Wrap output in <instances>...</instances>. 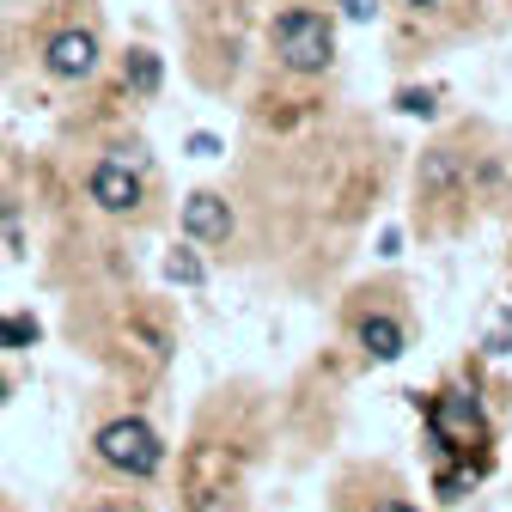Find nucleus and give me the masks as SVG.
Instances as JSON below:
<instances>
[{
	"label": "nucleus",
	"instance_id": "nucleus-13",
	"mask_svg": "<svg viewBox=\"0 0 512 512\" xmlns=\"http://www.w3.org/2000/svg\"><path fill=\"white\" fill-rule=\"evenodd\" d=\"M189 153H196V159H214L220 141H214V135H189Z\"/></svg>",
	"mask_w": 512,
	"mask_h": 512
},
{
	"label": "nucleus",
	"instance_id": "nucleus-8",
	"mask_svg": "<svg viewBox=\"0 0 512 512\" xmlns=\"http://www.w3.org/2000/svg\"><path fill=\"white\" fill-rule=\"evenodd\" d=\"M159 80H165V68H159V55H153V49H128V55H122V86H128V92L153 98Z\"/></svg>",
	"mask_w": 512,
	"mask_h": 512
},
{
	"label": "nucleus",
	"instance_id": "nucleus-11",
	"mask_svg": "<svg viewBox=\"0 0 512 512\" xmlns=\"http://www.w3.org/2000/svg\"><path fill=\"white\" fill-rule=\"evenodd\" d=\"M31 342H37L31 317H0V348H31Z\"/></svg>",
	"mask_w": 512,
	"mask_h": 512
},
{
	"label": "nucleus",
	"instance_id": "nucleus-2",
	"mask_svg": "<svg viewBox=\"0 0 512 512\" xmlns=\"http://www.w3.org/2000/svg\"><path fill=\"white\" fill-rule=\"evenodd\" d=\"M92 445H98V458H104L110 470L135 476V482H147V476L165 470V445H159V433H153L141 415H116V421H104Z\"/></svg>",
	"mask_w": 512,
	"mask_h": 512
},
{
	"label": "nucleus",
	"instance_id": "nucleus-5",
	"mask_svg": "<svg viewBox=\"0 0 512 512\" xmlns=\"http://www.w3.org/2000/svg\"><path fill=\"white\" fill-rule=\"evenodd\" d=\"M427 421H433V439H439V445H470V439L488 433V421H482V409H476L470 397H439V403L427 409Z\"/></svg>",
	"mask_w": 512,
	"mask_h": 512
},
{
	"label": "nucleus",
	"instance_id": "nucleus-6",
	"mask_svg": "<svg viewBox=\"0 0 512 512\" xmlns=\"http://www.w3.org/2000/svg\"><path fill=\"white\" fill-rule=\"evenodd\" d=\"M183 232L196 238V244H226V238H232V208H226V196L196 189V196L183 202Z\"/></svg>",
	"mask_w": 512,
	"mask_h": 512
},
{
	"label": "nucleus",
	"instance_id": "nucleus-17",
	"mask_svg": "<svg viewBox=\"0 0 512 512\" xmlns=\"http://www.w3.org/2000/svg\"><path fill=\"white\" fill-rule=\"evenodd\" d=\"M0 397H7V378H0Z\"/></svg>",
	"mask_w": 512,
	"mask_h": 512
},
{
	"label": "nucleus",
	"instance_id": "nucleus-7",
	"mask_svg": "<svg viewBox=\"0 0 512 512\" xmlns=\"http://www.w3.org/2000/svg\"><path fill=\"white\" fill-rule=\"evenodd\" d=\"M360 348L372 354V360H403V348H409V336H403V324L397 317H360Z\"/></svg>",
	"mask_w": 512,
	"mask_h": 512
},
{
	"label": "nucleus",
	"instance_id": "nucleus-3",
	"mask_svg": "<svg viewBox=\"0 0 512 512\" xmlns=\"http://www.w3.org/2000/svg\"><path fill=\"white\" fill-rule=\"evenodd\" d=\"M43 74L49 80H92L98 74V37L92 31H55L43 43Z\"/></svg>",
	"mask_w": 512,
	"mask_h": 512
},
{
	"label": "nucleus",
	"instance_id": "nucleus-10",
	"mask_svg": "<svg viewBox=\"0 0 512 512\" xmlns=\"http://www.w3.org/2000/svg\"><path fill=\"white\" fill-rule=\"evenodd\" d=\"M165 281H177V287H202V281H208L202 256H189V250H171V256H165Z\"/></svg>",
	"mask_w": 512,
	"mask_h": 512
},
{
	"label": "nucleus",
	"instance_id": "nucleus-1",
	"mask_svg": "<svg viewBox=\"0 0 512 512\" xmlns=\"http://www.w3.org/2000/svg\"><path fill=\"white\" fill-rule=\"evenodd\" d=\"M269 49L287 74H324L330 61H336V31L324 13H311V7H287L275 25H269Z\"/></svg>",
	"mask_w": 512,
	"mask_h": 512
},
{
	"label": "nucleus",
	"instance_id": "nucleus-9",
	"mask_svg": "<svg viewBox=\"0 0 512 512\" xmlns=\"http://www.w3.org/2000/svg\"><path fill=\"white\" fill-rule=\"evenodd\" d=\"M452 183H458V159L445 153V147H433V153L421 159V189L433 196V189H452Z\"/></svg>",
	"mask_w": 512,
	"mask_h": 512
},
{
	"label": "nucleus",
	"instance_id": "nucleus-14",
	"mask_svg": "<svg viewBox=\"0 0 512 512\" xmlns=\"http://www.w3.org/2000/svg\"><path fill=\"white\" fill-rule=\"evenodd\" d=\"M342 13H348V19H372V13H378V0H342Z\"/></svg>",
	"mask_w": 512,
	"mask_h": 512
},
{
	"label": "nucleus",
	"instance_id": "nucleus-16",
	"mask_svg": "<svg viewBox=\"0 0 512 512\" xmlns=\"http://www.w3.org/2000/svg\"><path fill=\"white\" fill-rule=\"evenodd\" d=\"M403 7H439V0H403Z\"/></svg>",
	"mask_w": 512,
	"mask_h": 512
},
{
	"label": "nucleus",
	"instance_id": "nucleus-12",
	"mask_svg": "<svg viewBox=\"0 0 512 512\" xmlns=\"http://www.w3.org/2000/svg\"><path fill=\"white\" fill-rule=\"evenodd\" d=\"M397 110H403V116H433V92H427V86H421V92L403 86V92H397Z\"/></svg>",
	"mask_w": 512,
	"mask_h": 512
},
{
	"label": "nucleus",
	"instance_id": "nucleus-4",
	"mask_svg": "<svg viewBox=\"0 0 512 512\" xmlns=\"http://www.w3.org/2000/svg\"><path fill=\"white\" fill-rule=\"evenodd\" d=\"M86 196H92L104 214H135V208H141V177L128 171V159H98L92 177H86Z\"/></svg>",
	"mask_w": 512,
	"mask_h": 512
},
{
	"label": "nucleus",
	"instance_id": "nucleus-15",
	"mask_svg": "<svg viewBox=\"0 0 512 512\" xmlns=\"http://www.w3.org/2000/svg\"><path fill=\"white\" fill-rule=\"evenodd\" d=\"M378 512H415V506H397V500H391V506H378Z\"/></svg>",
	"mask_w": 512,
	"mask_h": 512
}]
</instances>
